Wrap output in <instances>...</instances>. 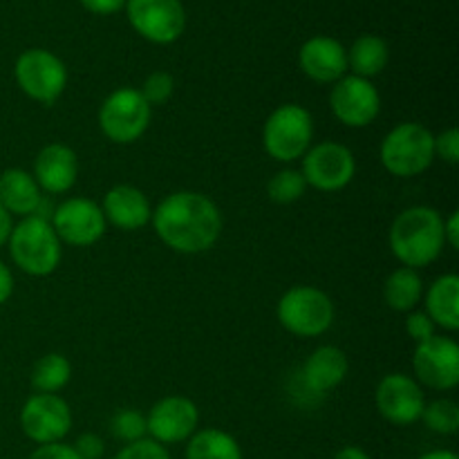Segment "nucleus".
<instances>
[{
  "instance_id": "obj_8",
  "label": "nucleus",
  "mask_w": 459,
  "mask_h": 459,
  "mask_svg": "<svg viewBox=\"0 0 459 459\" xmlns=\"http://www.w3.org/2000/svg\"><path fill=\"white\" fill-rule=\"evenodd\" d=\"M152 108L134 88H119L103 101L99 110L101 133L115 143H133L142 137L151 124Z\"/></svg>"
},
{
  "instance_id": "obj_22",
  "label": "nucleus",
  "mask_w": 459,
  "mask_h": 459,
  "mask_svg": "<svg viewBox=\"0 0 459 459\" xmlns=\"http://www.w3.org/2000/svg\"><path fill=\"white\" fill-rule=\"evenodd\" d=\"M426 314L444 330H459V278L455 273L437 278L426 291Z\"/></svg>"
},
{
  "instance_id": "obj_24",
  "label": "nucleus",
  "mask_w": 459,
  "mask_h": 459,
  "mask_svg": "<svg viewBox=\"0 0 459 459\" xmlns=\"http://www.w3.org/2000/svg\"><path fill=\"white\" fill-rule=\"evenodd\" d=\"M424 296V281L417 269L399 267L385 278L384 300L394 312H412Z\"/></svg>"
},
{
  "instance_id": "obj_34",
  "label": "nucleus",
  "mask_w": 459,
  "mask_h": 459,
  "mask_svg": "<svg viewBox=\"0 0 459 459\" xmlns=\"http://www.w3.org/2000/svg\"><path fill=\"white\" fill-rule=\"evenodd\" d=\"M72 448L76 451V455L81 459H101L106 453V444L99 435L94 433H83L76 437V442L72 444Z\"/></svg>"
},
{
  "instance_id": "obj_27",
  "label": "nucleus",
  "mask_w": 459,
  "mask_h": 459,
  "mask_svg": "<svg viewBox=\"0 0 459 459\" xmlns=\"http://www.w3.org/2000/svg\"><path fill=\"white\" fill-rule=\"evenodd\" d=\"M305 191H307V182H305L303 173L294 169L281 170L267 184L269 200L276 202V204H291V202L300 200Z\"/></svg>"
},
{
  "instance_id": "obj_16",
  "label": "nucleus",
  "mask_w": 459,
  "mask_h": 459,
  "mask_svg": "<svg viewBox=\"0 0 459 459\" xmlns=\"http://www.w3.org/2000/svg\"><path fill=\"white\" fill-rule=\"evenodd\" d=\"M197 421H200V412L191 399L164 397L146 415V430L151 439L166 446V444L191 439V435L197 430Z\"/></svg>"
},
{
  "instance_id": "obj_33",
  "label": "nucleus",
  "mask_w": 459,
  "mask_h": 459,
  "mask_svg": "<svg viewBox=\"0 0 459 459\" xmlns=\"http://www.w3.org/2000/svg\"><path fill=\"white\" fill-rule=\"evenodd\" d=\"M406 332L417 345L426 343V341L435 336V323L430 321V316L426 312H412L406 318Z\"/></svg>"
},
{
  "instance_id": "obj_4",
  "label": "nucleus",
  "mask_w": 459,
  "mask_h": 459,
  "mask_svg": "<svg viewBox=\"0 0 459 459\" xmlns=\"http://www.w3.org/2000/svg\"><path fill=\"white\" fill-rule=\"evenodd\" d=\"M379 157L394 178H415L435 161V134L415 121L394 126L381 142Z\"/></svg>"
},
{
  "instance_id": "obj_41",
  "label": "nucleus",
  "mask_w": 459,
  "mask_h": 459,
  "mask_svg": "<svg viewBox=\"0 0 459 459\" xmlns=\"http://www.w3.org/2000/svg\"><path fill=\"white\" fill-rule=\"evenodd\" d=\"M420 459H459L453 451H430L426 455H421Z\"/></svg>"
},
{
  "instance_id": "obj_28",
  "label": "nucleus",
  "mask_w": 459,
  "mask_h": 459,
  "mask_svg": "<svg viewBox=\"0 0 459 459\" xmlns=\"http://www.w3.org/2000/svg\"><path fill=\"white\" fill-rule=\"evenodd\" d=\"M421 420L433 433L455 435L459 430V406L451 399H437V402L424 406Z\"/></svg>"
},
{
  "instance_id": "obj_37",
  "label": "nucleus",
  "mask_w": 459,
  "mask_h": 459,
  "mask_svg": "<svg viewBox=\"0 0 459 459\" xmlns=\"http://www.w3.org/2000/svg\"><path fill=\"white\" fill-rule=\"evenodd\" d=\"M444 240L451 249H457L459 247V213L453 211L451 218L444 220Z\"/></svg>"
},
{
  "instance_id": "obj_19",
  "label": "nucleus",
  "mask_w": 459,
  "mask_h": 459,
  "mask_svg": "<svg viewBox=\"0 0 459 459\" xmlns=\"http://www.w3.org/2000/svg\"><path fill=\"white\" fill-rule=\"evenodd\" d=\"M101 211L106 222L121 229V231H137V229L146 227L152 218L148 197L143 195V191H139L137 186H130V184L112 186L103 197Z\"/></svg>"
},
{
  "instance_id": "obj_32",
  "label": "nucleus",
  "mask_w": 459,
  "mask_h": 459,
  "mask_svg": "<svg viewBox=\"0 0 459 459\" xmlns=\"http://www.w3.org/2000/svg\"><path fill=\"white\" fill-rule=\"evenodd\" d=\"M435 157H439L446 164L455 166L459 161V133L457 128L444 130L439 137H435Z\"/></svg>"
},
{
  "instance_id": "obj_3",
  "label": "nucleus",
  "mask_w": 459,
  "mask_h": 459,
  "mask_svg": "<svg viewBox=\"0 0 459 459\" xmlns=\"http://www.w3.org/2000/svg\"><path fill=\"white\" fill-rule=\"evenodd\" d=\"M7 245L13 264L30 276H49L61 263V240L52 222L39 215L22 218L12 227Z\"/></svg>"
},
{
  "instance_id": "obj_35",
  "label": "nucleus",
  "mask_w": 459,
  "mask_h": 459,
  "mask_svg": "<svg viewBox=\"0 0 459 459\" xmlns=\"http://www.w3.org/2000/svg\"><path fill=\"white\" fill-rule=\"evenodd\" d=\"M30 459H81L76 455L74 448L70 444H63V442H54V444H43V446L36 448L31 453Z\"/></svg>"
},
{
  "instance_id": "obj_20",
  "label": "nucleus",
  "mask_w": 459,
  "mask_h": 459,
  "mask_svg": "<svg viewBox=\"0 0 459 459\" xmlns=\"http://www.w3.org/2000/svg\"><path fill=\"white\" fill-rule=\"evenodd\" d=\"M348 370L350 363L343 350L334 345H323L309 354L300 372V381L312 394H325L348 377Z\"/></svg>"
},
{
  "instance_id": "obj_18",
  "label": "nucleus",
  "mask_w": 459,
  "mask_h": 459,
  "mask_svg": "<svg viewBox=\"0 0 459 459\" xmlns=\"http://www.w3.org/2000/svg\"><path fill=\"white\" fill-rule=\"evenodd\" d=\"M76 175H79V160L74 151L63 143H48L36 155L34 179L40 191L52 193V195L67 193L74 186Z\"/></svg>"
},
{
  "instance_id": "obj_12",
  "label": "nucleus",
  "mask_w": 459,
  "mask_h": 459,
  "mask_svg": "<svg viewBox=\"0 0 459 459\" xmlns=\"http://www.w3.org/2000/svg\"><path fill=\"white\" fill-rule=\"evenodd\" d=\"M58 240L70 247H90L106 233V218L97 202L88 197H70L56 206L49 218Z\"/></svg>"
},
{
  "instance_id": "obj_17",
  "label": "nucleus",
  "mask_w": 459,
  "mask_h": 459,
  "mask_svg": "<svg viewBox=\"0 0 459 459\" xmlns=\"http://www.w3.org/2000/svg\"><path fill=\"white\" fill-rule=\"evenodd\" d=\"M299 65L318 83H336L348 72V49L332 36H312L299 52Z\"/></svg>"
},
{
  "instance_id": "obj_26",
  "label": "nucleus",
  "mask_w": 459,
  "mask_h": 459,
  "mask_svg": "<svg viewBox=\"0 0 459 459\" xmlns=\"http://www.w3.org/2000/svg\"><path fill=\"white\" fill-rule=\"evenodd\" d=\"M72 377V366L63 354H45L31 368V388L43 394H56Z\"/></svg>"
},
{
  "instance_id": "obj_15",
  "label": "nucleus",
  "mask_w": 459,
  "mask_h": 459,
  "mask_svg": "<svg viewBox=\"0 0 459 459\" xmlns=\"http://www.w3.org/2000/svg\"><path fill=\"white\" fill-rule=\"evenodd\" d=\"M421 385L402 372L384 377L377 385V411L385 421L394 426H411L421 420L424 412Z\"/></svg>"
},
{
  "instance_id": "obj_40",
  "label": "nucleus",
  "mask_w": 459,
  "mask_h": 459,
  "mask_svg": "<svg viewBox=\"0 0 459 459\" xmlns=\"http://www.w3.org/2000/svg\"><path fill=\"white\" fill-rule=\"evenodd\" d=\"M334 459H372L361 446H345L336 453Z\"/></svg>"
},
{
  "instance_id": "obj_21",
  "label": "nucleus",
  "mask_w": 459,
  "mask_h": 459,
  "mask_svg": "<svg viewBox=\"0 0 459 459\" xmlns=\"http://www.w3.org/2000/svg\"><path fill=\"white\" fill-rule=\"evenodd\" d=\"M43 195L36 184L34 175L22 169H7L0 175V206L9 215L30 218L36 215Z\"/></svg>"
},
{
  "instance_id": "obj_11",
  "label": "nucleus",
  "mask_w": 459,
  "mask_h": 459,
  "mask_svg": "<svg viewBox=\"0 0 459 459\" xmlns=\"http://www.w3.org/2000/svg\"><path fill=\"white\" fill-rule=\"evenodd\" d=\"M21 429L39 446L63 442L72 429L70 406L58 394H31L21 411Z\"/></svg>"
},
{
  "instance_id": "obj_38",
  "label": "nucleus",
  "mask_w": 459,
  "mask_h": 459,
  "mask_svg": "<svg viewBox=\"0 0 459 459\" xmlns=\"http://www.w3.org/2000/svg\"><path fill=\"white\" fill-rule=\"evenodd\" d=\"M13 294V276L7 264L0 260V305L7 303Z\"/></svg>"
},
{
  "instance_id": "obj_23",
  "label": "nucleus",
  "mask_w": 459,
  "mask_h": 459,
  "mask_svg": "<svg viewBox=\"0 0 459 459\" xmlns=\"http://www.w3.org/2000/svg\"><path fill=\"white\" fill-rule=\"evenodd\" d=\"M390 49L381 36L363 34L359 36L348 49V70H352L354 76L370 81L372 76L381 74L388 65Z\"/></svg>"
},
{
  "instance_id": "obj_25",
  "label": "nucleus",
  "mask_w": 459,
  "mask_h": 459,
  "mask_svg": "<svg viewBox=\"0 0 459 459\" xmlns=\"http://www.w3.org/2000/svg\"><path fill=\"white\" fill-rule=\"evenodd\" d=\"M186 459H242V448L233 435L220 429L195 430L188 439Z\"/></svg>"
},
{
  "instance_id": "obj_9",
  "label": "nucleus",
  "mask_w": 459,
  "mask_h": 459,
  "mask_svg": "<svg viewBox=\"0 0 459 459\" xmlns=\"http://www.w3.org/2000/svg\"><path fill=\"white\" fill-rule=\"evenodd\" d=\"M124 9L133 30L151 43H175L186 27L182 0H126Z\"/></svg>"
},
{
  "instance_id": "obj_30",
  "label": "nucleus",
  "mask_w": 459,
  "mask_h": 459,
  "mask_svg": "<svg viewBox=\"0 0 459 459\" xmlns=\"http://www.w3.org/2000/svg\"><path fill=\"white\" fill-rule=\"evenodd\" d=\"M173 90H175V81L169 72H152V74L146 76L142 85V97L146 99L148 106H161V103L169 101L173 97Z\"/></svg>"
},
{
  "instance_id": "obj_36",
  "label": "nucleus",
  "mask_w": 459,
  "mask_h": 459,
  "mask_svg": "<svg viewBox=\"0 0 459 459\" xmlns=\"http://www.w3.org/2000/svg\"><path fill=\"white\" fill-rule=\"evenodd\" d=\"M83 9L97 16H112L126 7V0H79Z\"/></svg>"
},
{
  "instance_id": "obj_1",
  "label": "nucleus",
  "mask_w": 459,
  "mask_h": 459,
  "mask_svg": "<svg viewBox=\"0 0 459 459\" xmlns=\"http://www.w3.org/2000/svg\"><path fill=\"white\" fill-rule=\"evenodd\" d=\"M157 236L178 254H204L222 233V215L206 195L195 191H178L166 195L152 211Z\"/></svg>"
},
{
  "instance_id": "obj_10",
  "label": "nucleus",
  "mask_w": 459,
  "mask_h": 459,
  "mask_svg": "<svg viewBox=\"0 0 459 459\" xmlns=\"http://www.w3.org/2000/svg\"><path fill=\"white\" fill-rule=\"evenodd\" d=\"M303 178L307 186L318 191H341L348 186L357 173V160L352 151L339 142H321L309 146L303 155Z\"/></svg>"
},
{
  "instance_id": "obj_29",
  "label": "nucleus",
  "mask_w": 459,
  "mask_h": 459,
  "mask_svg": "<svg viewBox=\"0 0 459 459\" xmlns=\"http://www.w3.org/2000/svg\"><path fill=\"white\" fill-rule=\"evenodd\" d=\"M110 433L115 439H121L124 444L139 442L148 435L146 430V415H142L134 408H124V411L115 412L110 420Z\"/></svg>"
},
{
  "instance_id": "obj_7",
  "label": "nucleus",
  "mask_w": 459,
  "mask_h": 459,
  "mask_svg": "<svg viewBox=\"0 0 459 459\" xmlns=\"http://www.w3.org/2000/svg\"><path fill=\"white\" fill-rule=\"evenodd\" d=\"M13 76L22 92L43 106H52L67 85L65 63L43 48L25 49L16 58Z\"/></svg>"
},
{
  "instance_id": "obj_5",
  "label": "nucleus",
  "mask_w": 459,
  "mask_h": 459,
  "mask_svg": "<svg viewBox=\"0 0 459 459\" xmlns=\"http://www.w3.org/2000/svg\"><path fill=\"white\" fill-rule=\"evenodd\" d=\"M276 314L287 332L300 339H314V336L325 334L334 323V303L325 291L299 285L282 294Z\"/></svg>"
},
{
  "instance_id": "obj_31",
  "label": "nucleus",
  "mask_w": 459,
  "mask_h": 459,
  "mask_svg": "<svg viewBox=\"0 0 459 459\" xmlns=\"http://www.w3.org/2000/svg\"><path fill=\"white\" fill-rule=\"evenodd\" d=\"M112 459H170V453L155 439L143 437L139 442L126 444Z\"/></svg>"
},
{
  "instance_id": "obj_14",
  "label": "nucleus",
  "mask_w": 459,
  "mask_h": 459,
  "mask_svg": "<svg viewBox=\"0 0 459 459\" xmlns=\"http://www.w3.org/2000/svg\"><path fill=\"white\" fill-rule=\"evenodd\" d=\"M417 379L433 390H453L459 384V348L448 336L420 343L412 357Z\"/></svg>"
},
{
  "instance_id": "obj_39",
  "label": "nucleus",
  "mask_w": 459,
  "mask_h": 459,
  "mask_svg": "<svg viewBox=\"0 0 459 459\" xmlns=\"http://www.w3.org/2000/svg\"><path fill=\"white\" fill-rule=\"evenodd\" d=\"M9 233H12V215L0 206V247L7 245Z\"/></svg>"
},
{
  "instance_id": "obj_6",
  "label": "nucleus",
  "mask_w": 459,
  "mask_h": 459,
  "mask_svg": "<svg viewBox=\"0 0 459 459\" xmlns=\"http://www.w3.org/2000/svg\"><path fill=\"white\" fill-rule=\"evenodd\" d=\"M314 137V121L307 108L285 103L269 115L263 128V143L276 161H296L309 151Z\"/></svg>"
},
{
  "instance_id": "obj_13",
  "label": "nucleus",
  "mask_w": 459,
  "mask_h": 459,
  "mask_svg": "<svg viewBox=\"0 0 459 459\" xmlns=\"http://www.w3.org/2000/svg\"><path fill=\"white\" fill-rule=\"evenodd\" d=\"M330 108L343 126L366 128V126H370L379 117L381 97L372 81L354 74H345L332 88Z\"/></svg>"
},
{
  "instance_id": "obj_2",
  "label": "nucleus",
  "mask_w": 459,
  "mask_h": 459,
  "mask_svg": "<svg viewBox=\"0 0 459 459\" xmlns=\"http://www.w3.org/2000/svg\"><path fill=\"white\" fill-rule=\"evenodd\" d=\"M444 247V220L430 206H411L390 229V249L403 267L420 269L435 263Z\"/></svg>"
}]
</instances>
